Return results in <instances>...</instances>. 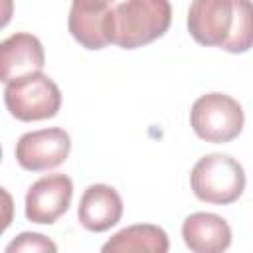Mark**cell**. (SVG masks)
<instances>
[{"mask_svg":"<svg viewBox=\"0 0 253 253\" xmlns=\"http://www.w3.org/2000/svg\"><path fill=\"white\" fill-rule=\"evenodd\" d=\"M190 186L198 200L227 206L241 198L245 190V170L235 158L213 152L194 164Z\"/></svg>","mask_w":253,"mask_h":253,"instance_id":"cell-3","label":"cell"},{"mask_svg":"<svg viewBox=\"0 0 253 253\" xmlns=\"http://www.w3.org/2000/svg\"><path fill=\"white\" fill-rule=\"evenodd\" d=\"M77 217L81 225L89 231H107L121 221L123 200L115 188L107 184H93L83 192L79 200Z\"/></svg>","mask_w":253,"mask_h":253,"instance_id":"cell-10","label":"cell"},{"mask_svg":"<svg viewBox=\"0 0 253 253\" xmlns=\"http://www.w3.org/2000/svg\"><path fill=\"white\" fill-rule=\"evenodd\" d=\"M4 103L10 115L18 121H43L57 115L61 107V91L51 77L36 71L8 81L4 87Z\"/></svg>","mask_w":253,"mask_h":253,"instance_id":"cell-4","label":"cell"},{"mask_svg":"<svg viewBox=\"0 0 253 253\" xmlns=\"http://www.w3.org/2000/svg\"><path fill=\"white\" fill-rule=\"evenodd\" d=\"M43 65V45L36 36L18 32L0 43V79L4 83L42 71Z\"/></svg>","mask_w":253,"mask_h":253,"instance_id":"cell-9","label":"cell"},{"mask_svg":"<svg viewBox=\"0 0 253 253\" xmlns=\"http://www.w3.org/2000/svg\"><path fill=\"white\" fill-rule=\"evenodd\" d=\"M241 105L223 93H208L194 101L190 111V125L194 132L206 142H229L243 130Z\"/></svg>","mask_w":253,"mask_h":253,"instance_id":"cell-5","label":"cell"},{"mask_svg":"<svg viewBox=\"0 0 253 253\" xmlns=\"http://www.w3.org/2000/svg\"><path fill=\"white\" fill-rule=\"evenodd\" d=\"M168 247V235L162 227L152 223H138L115 233L103 245V253H166Z\"/></svg>","mask_w":253,"mask_h":253,"instance_id":"cell-12","label":"cell"},{"mask_svg":"<svg viewBox=\"0 0 253 253\" xmlns=\"http://www.w3.org/2000/svg\"><path fill=\"white\" fill-rule=\"evenodd\" d=\"M73 182L65 174H49L36 180L26 194V217L32 223H53L69 208Z\"/></svg>","mask_w":253,"mask_h":253,"instance_id":"cell-7","label":"cell"},{"mask_svg":"<svg viewBox=\"0 0 253 253\" xmlns=\"http://www.w3.org/2000/svg\"><path fill=\"white\" fill-rule=\"evenodd\" d=\"M89 2H103V4H111L113 0H89Z\"/></svg>","mask_w":253,"mask_h":253,"instance_id":"cell-14","label":"cell"},{"mask_svg":"<svg viewBox=\"0 0 253 253\" xmlns=\"http://www.w3.org/2000/svg\"><path fill=\"white\" fill-rule=\"evenodd\" d=\"M188 32L200 45L245 53L253 47V0H192Z\"/></svg>","mask_w":253,"mask_h":253,"instance_id":"cell-1","label":"cell"},{"mask_svg":"<svg viewBox=\"0 0 253 253\" xmlns=\"http://www.w3.org/2000/svg\"><path fill=\"white\" fill-rule=\"evenodd\" d=\"M69 150V134L59 126H51L22 134L16 142V160L24 170L45 172L61 166L67 160Z\"/></svg>","mask_w":253,"mask_h":253,"instance_id":"cell-6","label":"cell"},{"mask_svg":"<svg viewBox=\"0 0 253 253\" xmlns=\"http://www.w3.org/2000/svg\"><path fill=\"white\" fill-rule=\"evenodd\" d=\"M182 237L194 253H219L231 245V227L217 213L196 211L184 219Z\"/></svg>","mask_w":253,"mask_h":253,"instance_id":"cell-11","label":"cell"},{"mask_svg":"<svg viewBox=\"0 0 253 253\" xmlns=\"http://www.w3.org/2000/svg\"><path fill=\"white\" fill-rule=\"evenodd\" d=\"M69 34L87 49H103L113 43V10L103 2L73 0L69 18Z\"/></svg>","mask_w":253,"mask_h":253,"instance_id":"cell-8","label":"cell"},{"mask_svg":"<svg viewBox=\"0 0 253 253\" xmlns=\"http://www.w3.org/2000/svg\"><path fill=\"white\" fill-rule=\"evenodd\" d=\"M14 251H26V253H30V251H51L53 253V251H57V247L45 235L26 231V233H20L14 241H10L6 245V253H14Z\"/></svg>","mask_w":253,"mask_h":253,"instance_id":"cell-13","label":"cell"},{"mask_svg":"<svg viewBox=\"0 0 253 253\" xmlns=\"http://www.w3.org/2000/svg\"><path fill=\"white\" fill-rule=\"evenodd\" d=\"M172 22L170 0H126L113 8V43L136 49L162 38Z\"/></svg>","mask_w":253,"mask_h":253,"instance_id":"cell-2","label":"cell"}]
</instances>
